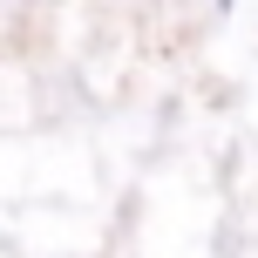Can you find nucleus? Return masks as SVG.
<instances>
[{
	"label": "nucleus",
	"mask_w": 258,
	"mask_h": 258,
	"mask_svg": "<svg viewBox=\"0 0 258 258\" xmlns=\"http://www.w3.org/2000/svg\"><path fill=\"white\" fill-rule=\"evenodd\" d=\"M218 7H231V0H218Z\"/></svg>",
	"instance_id": "nucleus-1"
}]
</instances>
